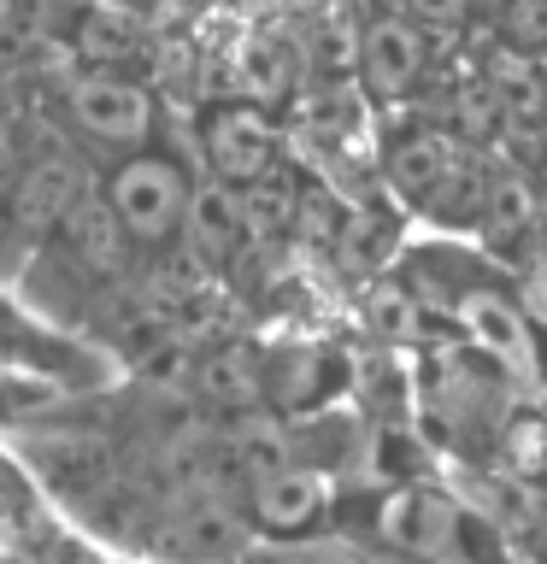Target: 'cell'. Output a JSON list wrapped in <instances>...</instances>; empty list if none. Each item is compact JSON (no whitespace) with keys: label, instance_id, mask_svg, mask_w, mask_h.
Wrapping results in <instances>:
<instances>
[{"label":"cell","instance_id":"6da1fadb","mask_svg":"<svg viewBox=\"0 0 547 564\" xmlns=\"http://www.w3.org/2000/svg\"><path fill=\"white\" fill-rule=\"evenodd\" d=\"M194 176L171 148H136L112 159V171L100 176V200L112 206V218L124 224V236L136 247H171L183 241V218H189V200H194Z\"/></svg>","mask_w":547,"mask_h":564},{"label":"cell","instance_id":"7a4b0ae2","mask_svg":"<svg viewBox=\"0 0 547 564\" xmlns=\"http://www.w3.org/2000/svg\"><path fill=\"white\" fill-rule=\"evenodd\" d=\"M83 194H88V171L65 141L24 153L0 176V253H24V247L53 241V229L71 218V206Z\"/></svg>","mask_w":547,"mask_h":564},{"label":"cell","instance_id":"3957f363","mask_svg":"<svg viewBox=\"0 0 547 564\" xmlns=\"http://www.w3.org/2000/svg\"><path fill=\"white\" fill-rule=\"evenodd\" d=\"M60 100H65L71 130H77L88 148H106L112 159L136 153V148H153L159 100L136 70H88V65H77L65 77Z\"/></svg>","mask_w":547,"mask_h":564},{"label":"cell","instance_id":"277c9868","mask_svg":"<svg viewBox=\"0 0 547 564\" xmlns=\"http://www.w3.org/2000/svg\"><path fill=\"white\" fill-rule=\"evenodd\" d=\"M430 65H436V35L412 24V18L371 7L365 24L353 30V83L377 112L412 106L418 88L430 83Z\"/></svg>","mask_w":547,"mask_h":564},{"label":"cell","instance_id":"5b68a950","mask_svg":"<svg viewBox=\"0 0 547 564\" xmlns=\"http://www.w3.org/2000/svg\"><path fill=\"white\" fill-rule=\"evenodd\" d=\"M194 135H201L206 176H218V183L254 188L259 176H271L282 165V123H277L271 106H259L247 95L206 100Z\"/></svg>","mask_w":547,"mask_h":564},{"label":"cell","instance_id":"8992f818","mask_svg":"<svg viewBox=\"0 0 547 564\" xmlns=\"http://www.w3.org/2000/svg\"><path fill=\"white\" fill-rule=\"evenodd\" d=\"M60 35L71 59L88 70H136L141 77V65L153 59V24L130 0H71Z\"/></svg>","mask_w":547,"mask_h":564},{"label":"cell","instance_id":"52a82bcc","mask_svg":"<svg viewBox=\"0 0 547 564\" xmlns=\"http://www.w3.org/2000/svg\"><path fill=\"white\" fill-rule=\"evenodd\" d=\"M459 159H465V141H459L448 123H436L430 112H412L383 135V183L395 188L406 206L423 212Z\"/></svg>","mask_w":547,"mask_h":564},{"label":"cell","instance_id":"ba28073f","mask_svg":"<svg viewBox=\"0 0 547 564\" xmlns=\"http://www.w3.org/2000/svg\"><path fill=\"white\" fill-rule=\"evenodd\" d=\"M247 247H254V224H247V194L236 183H218V176H201L183 218V253L201 264V271H229Z\"/></svg>","mask_w":547,"mask_h":564},{"label":"cell","instance_id":"9c48e42d","mask_svg":"<svg viewBox=\"0 0 547 564\" xmlns=\"http://www.w3.org/2000/svg\"><path fill=\"white\" fill-rule=\"evenodd\" d=\"M300 83H307V47L277 24L247 30V42L236 47V95L282 112L300 95Z\"/></svg>","mask_w":547,"mask_h":564},{"label":"cell","instance_id":"30bf717a","mask_svg":"<svg viewBox=\"0 0 547 564\" xmlns=\"http://www.w3.org/2000/svg\"><path fill=\"white\" fill-rule=\"evenodd\" d=\"M541 188H536V176H524V171H494V183L483 194V212H476V224H471V236L489 247V253H536V241H541Z\"/></svg>","mask_w":547,"mask_h":564},{"label":"cell","instance_id":"8fae6325","mask_svg":"<svg viewBox=\"0 0 547 564\" xmlns=\"http://www.w3.org/2000/svg\"><path fill=\"white\" fill-rule=\"evenodd\" d=\"M453 317H459V329H465L471 341H483L489 352H501L506 365H518V370L536 365V341H529V317L518 312V300H512V294H501V289H483V282H471V289L453 300Z\"/></svg>","mask_w":547,"mask_h":564},{"label":"cell","instance_id":"7c38bea8","mask_svg":"<svg viewBox=\"0 0 547 564\" xmlns=\"http://www.w3.org/2000/svg\"><path fill=\"white\" fill-rule=\"evenodd\" d=\"M242 546H247V529L218 494H189V506L165 529V553H176L183 564H218V558H236Z\"/></svg>","mask_w":547,"mask_h":564},{"label":"cell","instance_id":"4fadbf2b","mask_svg":"<svg viewBox=\"0 0 547 564\" xmlns=\"http://www.w3.org/2000/svg\"><path fill=\"white\" fill-rule=\"evenodd\" d=\"M324 500H330V488H324V476L307 470V465H289V470H277L271 482H259V488H247V506H254V523L265 529V535H307V529L324 518Z\"/></svg>","mask_w":547,"mask_h":564},{"label":"cell","instance_id":"5bb4252c","mask_svg":"<svg viewBox=\"0 0 547 564\" xmlns=\"http://www.w3.org/2000/svg\"><path fill=\"white\" fill-rule=\"evenodd\" d=\"M459 511L441 500V494H423V488H406L383 506V541L400 546L412 558H441L459 535Z\"/></svg>","mask_w":547,"mask_h":564},{"label":"cell","instance_id":"9a60e30c","mask_svg":"<svg viewBox=\"0 0 547 564\" xmlns=\"http://www.w3.org/2000/svg\"><path fill=\"white\" fill-rule=\"evenodd\" d=\"M194 377V394L218 412H254L259 394H265V359L247 341H224V347H206L201 359L189 365Z\"/></svg>","mask_w":547,"mask_h":564},{"label":"cell","instance_id":"2e32d148","mask_svg":"<svg viewBox=\"0 0 547 564\" xmlns=\"http://www.w3.org/2000/svg\"><path fill=\"white\" fill-rule=\"evenodd\" d=\"M224 453H229V476H236L242 488H259V482H271L277 470L294 465L289 430L265 412H236V423H229V435H224Z\"/></svg>","mask_w":547,"mask_h":564},{"label":"cell","instance_id":"e0dca14e","mask_svg":"<svg viewBox=\"0 0 547 564\" xmlns=\"http://www.w3.org/2000/svg\"><path fill=\"white\" fill-rule=\"evenodd\" d=\"M476 18H483L494 47L547 65V0H483Z\"/></svg>","mask_w":547,"mask_h":564},{"label":"cell","instance_id":"ac0fdd59","mask_svg":"<svg viewBox=\"0 0 547 564\" xmlns=\"http://www.w3.org/2000/svg\"><path fill=\"white\" fill-rule=\"evenodd\" d=\"M47 0H0V77H18V65L42 47Z\"/></svg>","mask_w":547,"mask_h":564},{"label":"cell","instance_id":"d6986e66","mask_svg":"<svg viewBox=\"0 0 547 564\" xmlns=\"http://www.w3.org/2000/svg\"><path fill=\"white\" fill-rule=\"evenodd\" d=\"M383 12H400L412 18V24H423L436 35V42H453L459 30L476 24V12H483V0H377Z\"/></svg>","mask_w":547,"mask_h":564},{"label":"cell","instance_id":"ffe728a7","mask_svg":"<svg viewBox=\"0 0 547 564\" xmlns=\"http://www.w3.org/2000/svg\"><path fill=\"white\" fill-rule=\"evenodd\" d=\"M12 77H0V176H7L18 159H24V141H18V106H12Z\"/></svg>","mask_w":547,"mask_h":564},{"label":"cell","instance_id":"44dd1931","mask_svg":"<svg viewBox=\"0 0 547 564\" xmlns=\"http://www.w3.org/2000/svg\"><path fill=\"white\" fill-rule=\"evenodd\" d=\"M529 176H536V188H541V200H547V148L536 153V165H529Z\"/></svg>","mask_w":547,"mask_h":564}]
</instances>
